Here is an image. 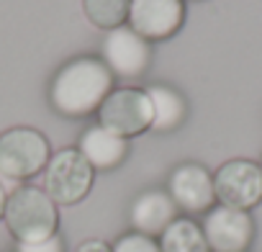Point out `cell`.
I'll return each mask as SVG.
<instances>
[{
    "instance_id": "obj_18",
    "label": "cell",
    "mask_w": 262,
    "mask_h": 252,
    "mask_svg": "<svg viewBox=\"0 0 262 252\" xmlns=\"http://www.w3.org/2000/svg\"><path fill=\"white\" fill-rule=\"evenodd\" d=\"M18 188H21V183H18V180H13L11 175H6L3 170H0V219H3V214H6L8 196H11V193H16Z\"/></svg>"
},
{
    "instance_id": "obj_9",
    "label": "cell",
    "mask_w": 262,
    "mask_h": 252,
    "mask_svg": "<svg viewBox=\"0 0 262 252\" xmlns=\"http://www.w3.org/2000/svg\"><path fill=\"white\" fill-rule=\"evenodd\" d=\"M201 229L211 252H244L254 234V224L247 211L229 208L221 203L206 214Z\"/></svg>"
},
{
    "instance_id": "obj_6",
    "label": "cell",
    "mask_w": 262,
    "mask_h": 252,
    "mask_svg": "<svg viewBox=\"0 0 262 252\" xmlns=\"http://www.w3.org/2000/svg\"><path fill=\"white\" fill-rule=\"evenodd\" d=\"M213 191L221 206L249 211L262 201V170L249 160H229L216 170Z\"/></svg>"
},
{
    "instance_id": "obj_11",
    "label": "cell",
    "mask_w": 262,
    "mask_h": 252,
    "mask_svg": "<svg viewBox=\"0 0 262 252\" xmlns=\"http://www.w3.org/2000/svg\"><path fill=\"white\" fill-rule=\"evenodd\" d=\"M178 219V206L165 191H147L131 206V226L144 237H162V232Z\"/></svg>"
},
{
    "instance_id": "obj_19",
    "label": "cell",
    "mask_w": 262,
    "mask_h": 252,
    "mask_svg": "<svg viewBox=\"0 0 262 252\" xmlns=\"http://www.w3.org/2000/svg\"><path fill=\"white\" fill-rule=\"evenodd\" d=\"M75 252H113V247H108L103 239H88V242H82Z\"/></svg>"
},
{
    "instance_id": "obj_20",
    "label": "cell",
    "mask_w": 262,
    "mask_h": 252,
    "mask_svg": "<svg viewBox=\"0 0 262 252\" xmlns=\"http://www.w3.org/2000/svg\"><path fill=\"white\" fill-rule=\"evenodd\" d=\"M259 170H262V162H259Z\"/></svg>"
},
{
    "instance_id": "obj_13",
    "label": "cell",
    "mask_w": 262,
    "mask_h": 252,
    "mask_svg": "<svg viewBox=\"0 0 262 252\" xmlns=\"http://www.w3.org/2000/svg\"><path fill=\"white\" fill-rule=\"evenodd\" d=\"M147 95L152 100V129L160 134L175 132L178 126L185 121V100L180 98V93H175L172 88L165 85H152L147 88Z\"/></svg>"
},
{
    "instance_id": "obj_8",
    "label": "cell",
    "mask_w": 262,
    "mask_h": 252,
    "mask_svg": "<svg viewBox=\"0 0 262 252\" xmlns=\"http://www.w3.org/2000/svg\"><path fill=\"white\" fill-rule=\"evenodd\" d=\"M100 52H103L100 59L111 70V75L137 77L149 65V44H147V39H142L134 29H128V26H118V29L105 31Z\"/></svg>"
},
{
    "instance_id": "obj_10",
    "label": "cell",
    "mask_w": 262,
    "mask_h": 252,
    "mask_svg": "<svg viewBox=\"0 0 262 252\" xmlns=\"http://www.w3.org/2000/svg\"><path fill=\"white\" fill-rule=\"evenodd\" d=\"M167 193L175 201L178 208H185L190 214H201V211H211L213 201H216V191H213V175L195 165H180L172 170L170 183H167Z\"/></svg>"
},
{
    "instance_id": "obj_14",
    "label": "cell",
    "mask_w": 262,
    "mask_h": 252,
    "mask_svg": "<svg viewBox=\"0 0 262 252\" xmlns=\"http://www.w3.org/2000/svg\"><path fill=\"white\" fill-rule=\"evenodd\" d=\"M162 252H211L203 229L193 219H175L160 237Z\"/></svg>"
},
{
    "instance_id": "obj_16",
    "label": "cell",
    "mask_w": 262,
    "mask_h": 252,
    "mask_svg": "<svg viewBox=\"0 0 262 252\" xmlns=\"http://www.w3.org/2000/svg\"><path fill=\"white\" fill-rule=\"evenodd\" d=\"M113 252H162V249L152 237H144L139 232H128V234L118 237V242L113 244Z\"/></svg>"
},
{
    "instance_id": "obj_12",
    "label": "cell",
    "mask_w": 262,
    "mask_h": 252,
    "mask_svg": "<svg viewBox=\"0 0 262 252\" xmlns=\"http://www.w3.org/2000/svg\"><path fill=\"white\" fill-rule=\"evenodd\" d=\"M80 155L88 160V165L93 170H113L118 167L126 155H128V144L123 137L103 129V126H90V129L80 137V144H77Z\"/></svg>"
},
{
    "instance_id": "obj_3",
    "label": "cell",
    "mask_w": 262,
    "mask_h": 252,
    "mask_svg": "<svg viewBox=\"0 0 262 252\" xmlns=\"http://www.w3.org/2000/svg\"><path fill=\"white\" fill-rule=\"evenodd\" d=\"M93 175L95 170L88 165L80 150L67 147L49 157L44 167V191L57 206H75L90 193Z\"/></svg>"
},
{
    "instance_id": "obj_5",
    "label": "cell",
    "mask_w": 262,
    "mask_h": 252,
    "mask_svg": "<svg viewBox=\"0 0 262 252\" xmlns=\"http://www.w3.org/2000/svg\"><path fill=\"white\" fill-rule=\"evenodd\" d=\"M100 126L123 139L137 137L152 129V100L147 90L139 88H118L105 95L98 108Z\"/></svg>"
},
{
    "instance_id": "obj_7",
    "label": "cell",
    "mask_w": 262,
    "mask_h": 252,
    "mask_svg": "<svg viewBox=\"0 0 262 252\" xmlns=\"http://www.w3.org/2000/svg\"><path fill=\"white\" fill-rule=\"evenodd\" d=\"M128 29L142 39H167L185 21L183 0H131L128 3Z\"/></svg>"
},
{
    "instance_id": "obj_4",
    "label": "cell",
    "mask_w": 262,
    "mask_h": 252,
    "mask_svg": "<svg viewBox=\"0 0 262 252\" xmlns=\"http://www.w3.org/2000/svg\"><path fill=\"white\" fill-rule=\"evenodd\" d=\"M49 157V142L36 129L16 126V129L0 134V170L18 183L41 173Z\"/></svg>"
},
{
    "instance_id": "obj_17",
    "label": "cell",
    "mask_w": 262,
    "mask_h": 252,
    "mask_svg": "<svg viewBox=\"0 0 262 252\" xmlns=\"http://www.w3.org/2000/svg\"><path fill=\"white\" fill-rule=\"evenodd\" d=\"M16 252H64V242L59 234H52L41 242H18Z\"/></svg>"
},
{
    "instance_id": "obj_2",
    "label": "cell",
    "mask_w": 262,
    "mask_h": 252,
    "mask_svg": "<svg viewBox=\"0 0 262 252\" xmlns=\"http://www.w3.org/2000/svg\"><path fill=\"white\" fill-rule=\"evenodd\" d=\"M3 221L16 242H41L57 234L59 214L57 203L47 196L44 188L21 185L16 193L8 196Z\"/></svg>"
},
{
    "instance_id": "obj_15",
    "label": "cell",
    "mask_w": 262,
    "mask_h": 252,
    "mask_svg": "<svg viewBox=\"0 0 262 252\" xmlns=\"http://www.w3.org/2000/svg\"><path fill=\"white\" fill-rule=\"evenodd\" d=\"M128 3L131 0H82V8L93 26L111 31L123 26V21L128 18Z\"/></svg>"
},
{
    "instance_id": "obj_1",
    "label": "cell",
    "mask_w": 262,
    "mask_h": 252,
    "mask_svg": "<svg viewBox=\"0 0 262 252\" xmlns=\"http://www.w3.org/2000/svg\"><path fill=\"white\" fill-rule=\"evenodd\" d=\"M113 90V75L98 57H77L67 62L52 82L49 100L57 113L80 118L100 108Z\"/></svg>"
}]
</instances>
